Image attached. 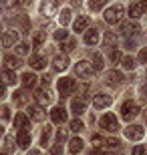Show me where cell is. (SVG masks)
Wrapping results in <instances>:
<instances>
[{
    "label": "cell",
    "mask_w": 147,
    "mask_h": 155,
    "mask_svg": "<svg viewBox=\"0 0 147 155\" xmlns=\"http://www.w3.org/2000/svg\"><path fill=\"white\" fill-rule=\"evenodd\" d=\"M28 125H30V121H28V117H26V115L18 113V115L14 117V127H16L18 131H26V129H28Z\"/></svg>",
    "instance_id": "14"
},
{
    "label": "cell",
    "mask_w": 147,
    "mask_h": 155,
    "mask_svg": "<svg viewBox=\"0 0 147 155\" xmlns=\"http://www.w3.org/2000/svg\"><path fill=\"white\" fill-rule=\"evenodd\" d=\"M51 155H62V147L61 145H55V147L51 149Z\"/></svg>",
    "instance_id": "46"
},
{
    "label": "cell",
    "mask_w": 147,
    "mask_h": 155,
    "mask_svg": "<svg viewBox=\"0 0 147 155\" xmlns=\"http://www.w3.org/2000/svg\"><path fill=\"white\" fill-rule=\"evenodd\" d=\"M137 115H139V105L137 103H133V101H125V103L121 105V117H123L125 121L135 119Z\"/></svg>",
    "instance_id": "2"
},
{
    "label": "cell",
    "mask_w": 147,
    "mask_h": 155,
    "mask_svg": "<svg viewBox=\"0 0 147 155\" xmlns=\"http://www.w3.org/2000/svg\"><path fill=\"white\" fill-rule=\"evenodd\" d=\"M93 145H95V147H105V137L95 135V137H93Z\"/></svg>",
    "instance_id": "42"
},
{
    "label": "cell",
    "mask_w": 147,
    "mask_h": 155,
    "mask_svg": "<svg viewBox=\"0 0 147 155\" xmlns=\"http://www.w3.org/2000/svg\"><path fill=\"white\" fill-rule=\"evenodd\" d=\"M123 67L125 69H133V67H135V61H133L131 57H125L123 58Z\"/></svg>",
    "instance_id": "43"
},
{
    "label": "cell",
    "mask_w": 147,
    "mask_h": 155,
    "mask_svg": "<svg viewBox=\"0 0 147 155\" xmlns=\"http://www.w3.org/2000/svg\"><path fill=\"white\" fill-rule=\"evenodd\" d=\"M109 58H111V61H113V63H117V61H121V51H111L109 52Z\"/></svg>",
    "instance_id": "41"
},
{
    "label": "cell",
    "mask_w": 147,
    "mask_h": 155,
    "mask_svg": "<svg viewBox=\"0 0 147 155\" xmlns=\"http://www.w3.org/2000/svg\"><path fill=\"white\" fill-rule=\"evenodd\" d=\"M67 67H68V57L58 54V57L52 58V69L55 71H67Z\"/></svg>",
    "instance_id": "13"
},
{
    "label": "cell",
    "mask_w": 147,
    "mask_h": 155,
    "mask_svg": "<svg viewBox=\"0 0 147 155\" xmlns=\"http://www.w3.org/2000/svg\"><path fill=\"white\" fill-rule=\"evenodd\" d=\"M89 155H109V153H107V151H91Z\"/></svg>",
    "instance_id": "52"
},
{
    "label": "cell",
    "mask_w": 147,
    "mask_h": 155,
    "mask_svg": "<svg viewBox=\"0 0 147 155\" xmlns=\"http://www.w3.org/2000/svg\"><path fill=\"white\" fill-rule=\"evenodd\" d=\"M16 54H28V45H26V42L16 45Z\"/></svg>",
    "instance_id": "39"
},
{
    "label": "cell",
    "mask_w": 147,
    "mask_h": 155,
    "mask_svg": "<svg viewBox=\"0 0 147 155\" xmlns=\"http://www.w3.org/2000/svg\"><path fill=\"white\" fill-rule=\"evenodd\" d=\"M0 81H2V85H14L16 83V75L10 69H4V71H0Z\"/></svg>",
    "instance_id": "15"
},
{
    "label": "cell",
    "mask_w": 147,
    "mask_h": 155,
    "mask_svg": "<svg viewBox=\"0 0 147 155\" xmlns=\"http://www.w3.org/2000/svg\"><path fill=\"white\" fill-rule=\"evenodd\" d=\"M87 91H89V85H87V83L79 87V93H81V95H87Z\"/></svg>",
    "instance_id": "49"
},
{
    "label": "cell",
    "mask_w": 147,
    "mask_h": 155,
    "mask_svg": "<svg viewBox=\"0 0 147 155\" xmlns=\"http://www.w3.org/2000/svg\"><path fill=\"white\" fill-rule=\"evenodd\" d=\"M2 133H4V127H0V135H2Z\"/></svg>",
    "instance_id": "56"
},
{
    "label": "cell",
    "mask_w": 147,
    "mask_h": 155,
    "mask_svg": "<svg viewBox=\"0 0 147 155\" xmlns=\"http://www.w3.org/2000/svg\"><path fill=\"white\" fill-rule=\"evenodd\" d=\"M77 91V85H75V79H71V77H62L61 81H58V93H61L62 97H67V95H71V93Z\"/></svg>",
    "instance_id": "4"
},
{
    "label": "cell",
    "mask_w": 147,
    "mask_h": 155,
    "mask_svg": "<svg viewBox=\"0 0 147 155\" xmlns=\"http://www.w3.org/2000/svg\"><path fill=\"white\" fill-rule=\"evenodd\" d=\"M103 64H105V61H103L101 52H93V71H103Z\"/></svg>",
    "instance_id": "25"
},
{
    "label": "cell",
    "mask_w": 147,
    "mask_h": 155,
    "mask_svg": "<svg viewBox=\"0 0 147 155\" xmlns=\"http://www.w3.org/2000/svg\"><path fill=\"white\" fill-rule=\"evenodd\" d=\"M68 20H71V12H68V8H67V10L61 12V24H62V26H67Z\"/></svg>",
    "instance_id": "37"
},
{
    "label": "cell",
    "mask_w": 147,
    "mask_h": 155,
    "mask_svg": "<svg viewBox=\"0 0 147 155\" xmlns=\"http://www.w3.org/2000/svg\"><path fill=\"white\" fill-rule=\"evenodd\" d=\"M125 135H127V139H131V141H139V139L145 135V131H143L141 125H129L125 129Z\"/></svg>",
    "instance_id": "7"
},
{
    "label": "cell",
    "mask_w": 147,
    "mask_h": 155,
    "mask_svg": "<svg viewBox=\"0 0 147 155\" xmlns=\"http://www.w3.org/2000/svg\"><path fill=\"white\" fill-rule=\"evenodd\" d=\"M119 30H121V35H125V36L127 35H137V32H139V24L137 22H123Z\"/></svg>",
    "instance_id": "16"
},
{
    "label": "cell",
    "mask_w": 147,
    "mask_h": 155,
    "mask_svg": "<svg viewBox=\"0 0 147 155\" xmlns=\"http://www.w3.org/2000/svg\"><path fill=\"white\" fill-rule=\"evenodd\" d=\"M51 121L57 123V125L65 123V121H67V111H65V107H55V109L51 111Z\"/></svg>",
    "instance_id": "11"
},
{
    "label": "cell",
    "mask_w": 147,
    "mask_h": 155,
    "mask_svg": "<svg viewBox=\"0 0 147 155\" xmlns=\"http://www.w3.org/2000/svg\"><path fill=\"white\" fill-rule=\"evenodd\" d=\"M125 16V6L123 4H115V6H109L105 10V22L109 24H117L121 22V18Z\"/></svg>",
    "instance_id": "1"
},
{
    "label": "cell",
    "mask_w": 147,
    "mask_h": 155,
    "mask_svg": "<svg viewBox=\"0 0 147 155\" xmlns=\"http://www.w3.org/2000/svg\"><path fill=\"white\" fill-rule=\"evenodd\" d=\"M139 63H147V48H143L139 52Z\"/></svg>",
    "instance_id": "48"
},
{
    "label": "cell",
    "mask_w": 147,
    "mask_h": 155,
    "mask_svg": "<svg viewBox=\"0 0 147 155\" xmlns=\"http://www.w3.org/2000/svg\"><path fill=\"white\" fill-rule=\"evenodd\" d=\"M73 2H75V4H79V2H81V0H73Z\"/></svg>",
    "instance_id": "57"
},
{
    "label": "cell",
    "mask_w": 147,
    "mask_h": 155,
    "mask_svg": "<svg viewBox=\"0 0 147 155\" xmlns=\"http://www.w3.org/2000/svg\"><path fill=\"white\" fill-rule=\"evenodd\" d=\"M4 97H6V87L0 83V99H4Z\"/></svg>",
    "instance_id": "51"
},
{
    "label": "cell",
    "mask_w": 147,
    "mask_h": 155,
    "mask_svg": "<svg viewBox=\"0 0 147 155\" xmlns=\"http://www.w3.org/2000/svg\"><path fill=\"white\" fill-rule=\"evenodd\" d=\"M57 10H58V0H45L40 4V14L46 18H52L57 14Z\"/></svg>",
    "instance_id": "5"
},
{
    "label": "cell",
    "mask_w": 147,
    "mask_h": 155,
    "mask_svg": "<svg viewBox=\"0 0 147 155\" xmlns=\"http://www.w3.org/2000/svg\"><path fill=\"white\" fill-rule=\"evenodd\" d=\"M48 135H51V127H45V129H42V137H40V145H42V147L48 145Z\"/></svg>",
    "instance_id": "32"
},
{
    "label": "cell",
    "mask_w": 147,
    "mask_h": 155,
    "mask_svg": "<svg viewBox=\"0 0 147 155\" xmlns=\"http://www.w3.org/2000/svg\"><path fill=\"white\" fill-rule=\"evenodd\" d=\"M83 147H85V143H83L81 137H73L71 141H68V151H71V153H81Z\"/></svg>",
    "instance_id": "18"
},
{
    "label": "cell",
    "mask_w": 147,
    "mask_h": 155,
    "mask_svg": "<svg viewBox=\"0 0 147 155\" xmlns=\"http://www.w3.org/2000/svg\"><path fill=\"white\" fill-rule=\"evenodd\" d=\"M16 38H18L16 32H14V30H8V32L2 35V45H4V46H12L14 42H16Z\"/></svg>",
    "instance_id": "24"
},
{
    "label": "cell",
    "mask_w": 147,
    "mask_h": 155,
    "mask_svg": "<svg viewBox=\"0 0 147 155\" xmlns=\"http://www.w3.org/2000/svg\"><path fill=\"white\" fill-rule=\"evenodd\" d=\"M57 139H58V141H65V139H67V131H65V129H58Z\"/></svg>",
    "instance_id": "47"
},
{
    "label": "cell",
    "mask_w": 147,
    "mask_h": 155,
    "mask_svg": "<svg viewBox=\"0 0 147 155\" xmlns=\"http://www.w3.org/2000/svg\"><path fill=\"white\" fill-rule=\"evenodd\" d=\"M85 129V123L81 119H75V121H71V131H75V133H81Z\"/></svg>",
    "instance_id": "28"
},
{
    "label": "cell",
    "mask_w": 147,
    "mask_h": 155,
    "mask_svg": "<svg viewBox=\"0 0 147 155\" xmlns=\"http://www.w3.org/2000/svg\"><path fill=\"white\" fill-rule=\"evenodd\" d=\"M75 73H77L79 77H91L95 71H93L91 63H87V61H79V63L75 64Z\"/></svg>",
    "instance_id": "8"
},
{
    "label": "cell",
    "mask_w": 147,
    "mask_h": 155,
    "mask_svg": "<svg viewBox=\"0 0 147 155\" xmlns=\"http://www.w3.org/2000/svg\"><path fill=\"white\" fill-rule=\"evenodd\" d=\"M6 155H8V153H6Z\"/></svg>",
    "instance_id": "59"
},
{
    "label": "cell",
    "mask_w": 147,
    "mask_h": 155,
    "mask_svg": "<svg viewBox=\"0 0 147 155\" xmlns=\"http://www.w3.org/2000/svg\"><path fill=\"white\" fill-rule=\"evenodd\" d=\"M18 22L22 24V30H24V32H28V30H30V20H28V18H26V16L18 18Z\"/></svg>",
    "instance_id": "40"
},
{
    "label": "cell",
    "mask_w": 147,
    "mask_h": 155,
    "mask_svg": "<svg viewBox=\"0 0 147 155\" xmlns=\"http://www.w3.org/2000/svg\"><path fill=\"white\" fill-rule=\"evenodd\" d=\"M16 2L20 6H30V4H32V0H16Z\"/></svg>",
    "instance_id": "50"
},
{
    "label": "cell",
    "mask_w": 147,
    "mask_h": 155,
    "mask_svg": "<svg viewBox=\"0 0 147 155\" xmlns=\"http://www.w3.org/2000/svg\"><path fill=\"white\" fill-rule=\"evenodd\" d=\"M34 97H36V101H38L40 105H48L55 101V95H52L51 91H46V89H38V91L34 93Z\"/></svg>",
    "instance_id": "10"
},
{
    "label": "cell",
    "mask_w": 147,
    "mask_h": 155,
    "mask_svg": "<svg viewBox=\"0 0 147 155\" xmlns=\"http://www.w3.org/2000/svg\"><path fill=\"white\" fill-rule=\"evenodd\" d=\"M145 10H147V2H145V0L133 2V4H131V8H129V16H131V20H137L139 16H143V14H145Z\"/></svg>",
    "instance_id": "6"
},
{
    "label": "cell",
    "mask_w": 147,
    "mask_h": 155,
    "mask_svg": "<svg viewBox=\"0 0 147 155\" xmlns=\"http://www.w3.org/2000/svg\"><path fill=\"white\" fill-rule=\"evenodd\" d=\"M0 117H2V119H8V117H10V111H8V107L0 105Z\"/></svg>",
    "instance_id": "45"
},
{
    "label": "cell",
    "mask_w": 147,
    "mask_h": 155,
    "mask_svg": "<svg viewBox=\"0 0 147 155\" xmlns=\"http://www.w3.org/2000/svg\"><path fill=\"white\" fill-rule=\"evenodd\" d=\"M42 42H45V35H42V32H36V35L32 36V45L34 46H40Z\"/></svg>",
    "instance_id": "36"
},
{
    "label": "cell",
    "mask_w": 147,
    "mask_h": 155,
    "mask_svg": "<svg viewBox=\"0 0 147 155\" xmlns=\"http://www.w3.org/2000/svg\"><path fill=\"white\" fill-rule=\"evenodd\" d=\"M26 101H28V99H26V95H24V93H20V91L14 93V103H16V105H24Z\"/></svg>",
    "instance_id": "33"
},
{
    "label": "cell",
    "mask_w": 147,
    "mask_h": 155,
    "mask_svg": "<svg viewBox=\"0 0 147 155\" xmlns=\"http://www.w3.org/2000/svg\"><path fill=\"white\" fill-rule=\"evenodd\" d=\"M119 139H115V137H105V147H107V149H117L119 147Z\"/></svg>",
    "instance_id": "30"
},
{
    "label": "cell",
    "mask_w": 147,
    "mask_h": 155,
    "mask_svg": "<svg viewBox=\"0 0 147 155\" xmlns=\"http://www.w3.org/2000/svg\"><path fill=\"white\" fill-rule=\"evenodd\" d=\"M99 125H101V129H103V131L115 133V131H117V127H119V123H117V117H115V115L107 113V115H103V117H101Z\"/></svg>",
    "instance_id": "3"
},
{
    "label": "cell",
    "mask_w": 147,
    "mask_h": 155,
    "mask_svg": "<svg viewBox=\"0 0 147 155\" xmlns=\"http://www.w3.org/2000/svg\"><path fill=\"white\" fill-rule=\"evenodd\" d=\"M4 147H6V151H8V155L14 153V141H12V137H8V135L4 137Z\"/></svg>",
    "instance_id": "34"
},
{
    "label": "cell",
    "mask_w": 147,
    "mask_h": 155,
    "mask_svg": "<svg viewBox=\"0 0 147 155\" xmlns=\"http://www.w3.org/2000/svg\"><path fill=\"white\" fill-rule=\"evenodd\" d=\"M107 4V0H89V8L91 10H101V6Z\"/></svg>",
    "instance_id": "31"
},
{
    "label": "cell",
    "mask_w": 147,
    "mask_h": 155,
    "mask_svg": "<svg viewBox=\"0 0 147 155\" xmlns=\"http://www.w3.org/2000/svg\"><path fill=\"white\" fill-rule=\"evenodd\" d=\"M143 117H145V121H147V109H145V111H143Z\"/></svg>",
    "instance_id": "55"
},
{
    "label": "cell",
    "mask_w": 147,
    "mask_h": 155,
    "mask_svg": "<svg viewBox=\"0 0 147 155\" xmlns=\"http://www.w3.org/2000/svg\"><path fill=\"white\" fill-rule=\"evenodd\" d=\"M71 109H73L75 115H83V113H85V109H87V103L83 101V99H75L73 103H71Z\"/></svg>",
    "instance_id": "20"
},
{
    "label": "cell",
    "mask_w": 147,
    "mask_h": 155,
    "mask_svg": "<svg viewBox=\"0 0 147 155\" xmlns=\"http://www.w3.org/2000/svg\"><path fill=\"white\" fill-rule=\"evenodd\" d=\"M30 67H32V69H36V71H42L46 67V58L42 57V54H36V57L30 58Z\"/></svg>",
    "instance_id": "21"
},
{
    "label": "cell",
    "mask_w": 147,
    "mask_h": 155,
    "mask_svg": "<svg viewBox=\"0 0 147 155\" xmlns=\"http://www.w3.org/2000/svg\"><path fill=\"white\" fill-rule=\"evenodd\" d=\"M97 42H99V32H97L95 28H89L85 32V45H97Z\"/></svg>",
    "instance_id": "22"
},
{
    "label": "cell",
    "mask_w": 147,
    "mask_h": 155,
    "mask_svg": "<svg viewBox=\"0 0 147 155\" xmlns=\"http://www.w3.org/2000/svg\"><path fill=\"white\" fill-rule=\"evenodd\" d=\"M55 38L57 40H65V38H68V35H67V30H57V32H55Z\"/></svg>",
    "instance_id": "44"
},
{
    "label": "cell",
    "mask_w": 147,
    "mask_h": 155,
    "mask_svg": "<svg viewBox=\"0 0 147 155\" xmlns=\"http://www.w3.org/2000/svg\"><path fill=\"white\" fill-rule=\"evenodd\" d=\"M111 103H113V101H111V97H109V95H105V93H99V95H95V97H93V105H95L97 109H107Z\"/></svg>",
    "instance_id": "9"
},
{
    "label": "cell",
    "mask_w": 147,
    "mask_h": 155,
    "mask_svg": "<svg viewBox=\"0 0 147 155\" xmlns=\"http://www.w3.org/2000/svg\"><path fill=\"white\" fill-rule=\"evenodd\" d=\"M28 115H30V119H34V121H42L46 117V113H45V109H42V107H36V105H32V107H30L28 109Z\"/></svg>",
    "instance_id": "17"
},
{
    "label": "cell",
    "mask_w": 147,
    "mask_h": 155,
    "mask_svg": "<svg viewBox=\"0 0 147 155\" xmlns=\"http://www.w3.org/2000/svg\"><path fill=\"white\" fill-rule=\"evenodd\" d=\"M131 153L133 155H147V145H137V147H133Z\"/></svg>",
    "instance_id": "38"
},
{
    "label": "cell",
    "mask_w": 147,
    "mask_h": 155,
    "mask_svg": "<svg viewBox=\"0 0 147 155\" xmlns=\"http://www.w3.org/2000/svg\"><path fill=\"white\" fill-rule=\"evenodd\" d=\"M22 85L24 87H34V85H36V75H32V73L22 75Z\"/></svg>",
    "instance_id": "27"
},
{
    "label": "cell",
    "mask_w": 147,
    "mask_h": 155,
    "mask_svg": "<svg viewBox=\"0 0 147 155\" xmlns=\"http://www.w3.org/2000/svg\"><path fill=\"white\" fill-rule=\"evenodd\" d=\"M0 30H2V24H0Z\"/></svg>",
    "instance_id": "58"
},
{
    "label": "cell",
    "mask_w": 147,
    "mask_h": 155,
    "mask_svg": "<svg viewBox=\"0 0 147 155\" xmlns=\"http://www.w3.org/2000/svg\"><path fill=\"white\" fill-rule=\"evenodd\" d=\"M87 24H89V18L87 16H79L77 20H75V24H73V30L75 32H85Z\"/></svg>",
    "instance_id": "23"
},
{
    "label": "cell",
    "mask_w": 147,
    "mask_h": 155,
    "mask_svg": "<svg viewBox=\"0 0 147 155\" xmlns=\"http://www.w3.org/2000/svg\"><path fill=\"white\" fill-rule=\"evenodd\" d=\"M28 155H40V151H36V149H34V151H30Z\"/></svg>",
    "instance_id": "54"
},
{
    "label": "cell",
    "mask_w": 147,
    "mask_h": 155,
    "mask_svg": "<svg viewBox=\"0 0 147 155\" xmlns=\"http://www.w3.org/2000/svg\"><path fill=\"white\" fill-rule=\"evenodd\" d=\"M4 64H8L10 69H18L20 67V58L14 54H4Z\"/></svg>",
    "instance_id": "26"
},
{
    "label": "cell",
    "mask_w": 147,
    "mask_h": 155,
    "mask_svg": "<svg viewBox=\"0 0 147 155\" xmlns=\"http://www.w3.org/2000/svg\"><path fill=\"white\" fill-rule=\"evenodd\" d=\"M16 143H18V147L26 149V147L30 145V135H28V131H18V135H16Z\"/></svg>",
    "instance_id": "19"
},
{
    "label": "cell",
    "mask_w": 147,
    "mask_h": 155,
    "mask_svg": "<svg viewBox=\"0 0 147 155\" xmlns=\"http://www.w3.org/2000/svg\"><path fill=\"white\" fill-rule=\"evenodd\" d=\"M75 46H77V42H75L73 38H68V40H62V42H61V48H62V52H68V51H73Z\"/></svg>",
    "instance_id": "29"
},
{
    "label": "cell",
    "mask_w": 147,
    "mask_h": 155,
    "mask_svg": "<svg viewBox=\"0 0 147 155\" xmlns=\"http://www.w3.org/2000/svg\"><path fill=\"white\" fill-rule=\"evenodd\" d=\"M123 81H125V77H123L121 71H109V73H107V83H109V85L117 87V85H121Z\"/></svg>",
    "instance_id": "12"
},
{
    "label": "cell",
    "mask_w": 147,
    "mask_h": 155,
    "mask_svg": "<svg viewBox=\"0 0 147 155\" xmlns=\"http://www.w3.org/2000/svg\"><path fill=\"white\" fill-rule=\"evenodd\" d=\"M115 40H117V38H115L113 32H105V38H103V42H105L107 46H113V45H115Z\"/></svg>",
    "instance_id": "35"
},
{
    "label": "cell",
    "mask_w": 147,
    "mask_h": 155,
    "mask_svg": "<svg viewBox=\"0 0 147 155\" xmlns=\"http://www.w3.org/2000/svg\"><path fill=\"white\" fill-rule=\"evenodd\" d=\"M141 99H147V87H143V89H141Z\"/></svg>",
    "instance_id": "53"
}]
</instances>
